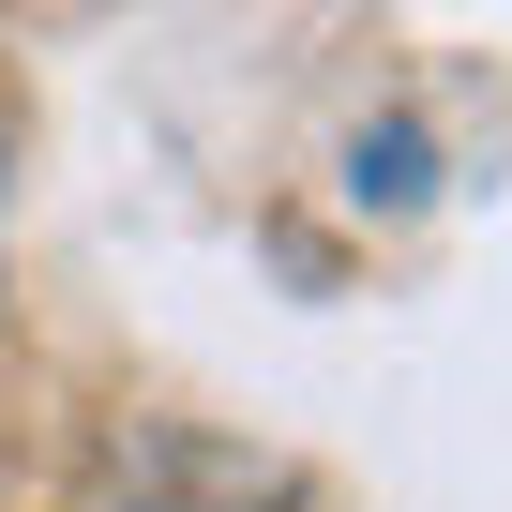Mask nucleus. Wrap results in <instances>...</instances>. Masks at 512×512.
I'll list each match as a JSON object with an SVG mask.
<instances>
[{"label": "nucleus", "instance_id": "nucleus-1", "mask_svg": "<svg viewBox=\"0 0 512 512\" xmlns=\"http://www.w3.org/2000/svg\"><path fill=\"white\" fill-rule=\"evenodd\" d=\"M106 512H317V482L256 437H211V422H136L106 452Z\"/></svg>", "mask_w": 512, "mask_h": 512}, {"label": "nucleus", "instance_id": "nucleus-2", "mask_svg": "<svg viewBox=\"0 0 512 512\" xmlns=\"http://www.w3.org/2000/svg\"><path fill=\"white\" fill-rule=\"evenodd\" d=\"M347 211H362V226H407V211H437V136H422L407 106L347 136Z\"/></svg>", "mask_w": 512, "mask_h": 512}, {"label": "nucleus", "instance_id": "nucleus-3", "mask_svg": "<svg viewBox=\"0 0 512 512\" xmlns=\"http://www.w3.org/2000/svg\"><path fill=\"white\" fill-rule=\"evenodd\" d=\"M0 196H16V121H0Z\"/></svg>", "mask_w": 512, "mask_h": 512}]
</instances>
